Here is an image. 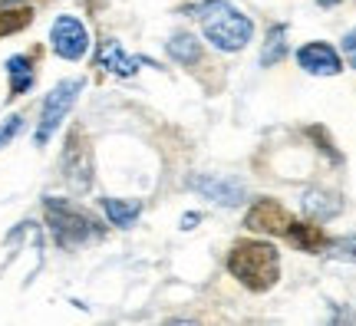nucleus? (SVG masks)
Returning a JSON list of instances; mask_svg holds the SVG:
<instances>
[{"instance_id": "1a4fd4ad", "label": "nucleus", "mask_w": 356, "mask_h": 326, "mask_svg": "<svg viewBox=\"0 0 356 326\" xmlns=\"http://www.w3.org/2000/svg\"><path fill=\"white\" fill-rule=\"evenodd\" d=\"M297 63L314 76H337L343 70L340 53L333 50L330 43H307V47H300L297 50Z\"/></svg>"}, {"instance_id": "dca6fc26", "label": "nucleus", "mask_w": 356, "mask_h": 326, "mask_svg": "<svg viewBox=\"0 0 356 326\" xmlns=\"http://www.w3.org/2000/svg\"><path fill=\"white\" fill-rule=\"evenodd\" d=\"M287 30L284 26H270V33H267V43H264V53H261V66H274L284 60V53H287Z\"/></svg>"}, {"instance_id": "20e7f679", "label": "nucleus", "mask_w": 356, "mask_h": 326, "mask_svg": "<svg viewBox=\"0 0 356 326\" xmlns=\"http://www.w3.org/2000/svg\"><path fill=\"white\" fill-rule=\"evenodd\" d=\"M79 89H83V79H63V83L47 96V102H43V115H40V126H37V145H47V142H50V136L60 129V122L66 119V113L73 109Z\"/></svg>"}, {"instance_id": "f257e3e1", "label": "nucleus", "mask_w": 356, "mask_h": 326, "mask_svg": "<svg viewBox=\"0 0 356 326\" xmlns=\"http://www.w3.org/2000/svg\"><path fill=\"white\" fill-rule=\"evenodd\" d=\"M228 270L248 290L264 293L280 280V257L274 244L264 241H238L228 254Z\"/></svg>"}, {"instance_id": "ddd939ff", "label": "nucleus", "mask_w": 356, "mask_h": 326, "mask_svg": "<svg viewBox=\"0 0 356 326\" xmlns=\"http://www.w3.org/2000/svg\"><path fill=\"white\" fill-rule=\"evenodd\" d=\"M7 73H10V96H24L26 89L33 86V66L26 56H10Z\"/></svg>"}, {"instance_id": "f3484780", "label": "nucleus", "mask_w": 356, "mask_h": 326, "mask_svg": "<svg viewBox=\"0 0 356 326\" xmlns=\"http://www.w3.org/2000/svg\"><path fill=\"white\" fill-rule=\"evenodd\" d=\"M330 247L337 257H343V261H353L356 263V234L350 238H340V241H330Z\"/></svg>"}, {"instance_id": "f03ea898", "label": "nucleus", "mask_w": 356, "mask_h": 326, "mask_svg": "<svg viewBox=\"0 0 356 326\" xmlns=\"http://www.w3.org/2000/svg\"><path fill=\"white\" fill-rule=\"evenodd\" d=\"M198 24H202L204 37L225 53L244 50L248 40L254 37V24H251L238 7H231L225 0H208V3H202V7H198Z\"/></svg>"}, {"instance_id": "9d476101", "label": "nucleus", "mask_w": 356, "mask_h": 326, "mask_svg": "<svg viewBox=\"0 0 356 326\" xmlns=\"http://www.w3.org/2000/svg\"><path fill=\"white\" fill-rule=\"evenodd\" d=\"M33 20V7L26 0H7L0 3V37H10L17 30H24Z\"/></svg>"}, {"instance_id": "4468645a", "label": "nucleus", "mask_w": 356, "mask_h": 326, "mask_svg": "<svg viewBox=\"0 0 356 326\" xmlns=\"http://www.w3.org/2000/svg\"><path fill=\"white\" fill-rule=\"evenodd\" d=\"M102 208H106V214H109V221H113V225H119V227L136 225V218L142 214V204H139V201L106 198V201H102Z\"/></svg>"}, {"instance_id": "0eeeda50", "label": "nucleus", "mask_w": 356, "mask_h": 326, "mask_svg": "<svg viewBox=\"0 0 356 326\" xmlns=\"http://www.w3.org/2000/svg\"><path fill=\"white\" fill-rule=\"evenodd\" d=\"M195 191H202L204 198H211L215 204H228V208H234V204H241L244 198H248V188H244V181H238V178H225V175H191L188 181Z\"/></svg>"}, {"instance_id": "423d86ee", "label": "nucleus", "mask_w": 356, "mask_h": 326, "mask_svg": "<svg viewBox=\"0 0 356 326\" xmlns=\"http://www.w3.org/2000/svg\"><path fill=\"white\" fill-rule=\"evenodd\" d=\"M248 227L261 231V234H274V238H287L293 227V218L287 208H280L274 198L254 201V208L248 211Z\"/></svg>"}, {"instance_id": "6e6552de", "label": "nucleus", "mask_w": 356, "mask_h": 326, "mask_svg": "<svg viewBox=\"0 0 356 326\" xmlns=\"http://www.w3.org/2000/svg\"><path fill=\"white\" fill-rule=\"evenodd\" d=\"M50 40H53V50L60 53L63 60H79L89 47L86 26L79 24L76 17H60V20L53 24Z\"/></svg>"}, {"instance_id": "6ab92c4d", "label": "nucleus", "mask_w": 356, "mask_h": 326, "mask_svg": "<svg viewBox=\"0 0 356 326\" xmlns=\"http://www.w3.org/2000/svg\"><path fill=\"white\" fill-rule=\"evenodd\" d=\"M343 53H346V60H350V66H356V30H350L343 37Z\"/></svg>"}, {"instance_id": "7ed1b4c3", "label": "nucleus", "mask_w": 356, "mask_h": 326, "mask_svg": "<svg viewBox=\"0 0 356 326\" xmlns=\"http://www.w3.org/2000/svg\"><path fill=\"white\" fill-rule=\"evenodd\" d=\"M43 211H47V225L53 231V241L63 247V251H76L89 241H99L102 231L96 227V221L83 214L79 208H73L63 198H47L43 201Z\"/></svg>"}, {"instance_id": "a211bd4d", "label": "nucleus", "mask_w": 356, "mask_h": 326, "mask_svg": "<svg viewBox=\"0 0 356 326\" xmlns=\"http://www.w3.org/2000/svg\"><path fill=\"white\" fill-rule=\"evenodd\" d=\"M20 129H24V119H20V115H10V119L0 126V149H3V145H7V142H10Z\"/></svg>"}, {"instance_id": "9b49d317", "label": "nucleus", "mask_w": 356, "mask_h": 326, "mask_svg": "<svg viewBox=\"0 0 356 326\" xmlns=\"http://www.w3.org/2000/svg\"><path fill=\"white\" fill-rule=\"evenodd\" d=\"M99 63L109 70V73L115 76H132L136 70H139L142 60H136V56H129L119 43H113V40H106L102 43V50H99Z\"/></svg>"}, {"instance_id": "f8f14e48", "label": "nucleus", "mask_w": 356, "mask_h": 326, "mask_svg": "<svg viewBox=\"0 0 356 326\" xmlns=\"http://www.w3.org/2000/svg\"><path fill=\"white\" fill-rule=\"evenodd\" d=\"M168 53H172V60L181 66H195L202 60V43L188 33H178V37L168 40Z\"/></svg>"}, {"instance_id": "39448f33", "label": "nucleus", "mask_w": 356, "mask_h": 326, "mask_svg": "<svg viewBox=\"0 0 356 326\" xmlns=\"http://www.w3.org/2000/svg\"><path fill=\"white\" fill-rule=\"evenodd\" d=\"M63 175L76 191H86L92 185V152L83 129H73L63 149Z\"/></svg>"}, {"instance_id": "2eb2a0df", "label": "nucleus", "mask_w": 356, "mask_h": 326, "mask_svg": "<svg viewBox=\"0 0 356 326\" xmlns=\"http://www.w3.org/2000/svg\"><path fill=\"white\" fill-rule=\"evenodd\" d=\"M304 208L310 218H333V214L340 211L343 204H340V198L337 195H323V191H310V195H304Z\"/></svg>"}]
</instances>
